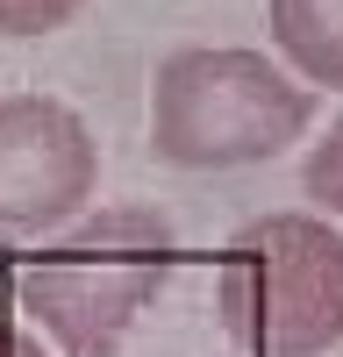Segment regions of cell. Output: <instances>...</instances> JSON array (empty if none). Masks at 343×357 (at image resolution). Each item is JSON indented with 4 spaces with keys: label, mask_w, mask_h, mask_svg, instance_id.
Segmentation results:
<instances>
[{
    "label": "cell",
    "mask_w": 343,
    "mask_h": 357,
    "mask_svg": "<svg viewBox=\"0 0 343 357\" xmlns=\"http://www.w3.org/2000/svg\"><path fill=\"white\" fill-rule=\"evenodd\" d=\"M172 257H179V243H172L165 215H151V207H100L72 236L22 257L15 293L65 357H114L129 321L172 279Z\"/></svg>",
    "instance_id": "obj_1"
},
{
    "label": "cell",
    "mask_w": 343,
    "mask_h": 357,
    "mask_svg": "<svg viewBox=\"0 0 343 357\" xmlns=\"http://www.w3.org/2000/svg\"><path fill=\"white\" fill-rule=\"evenodd\" d=\"M314 122V93L236 43L172 50L151 79V151L179 172L265 165Z\"/></svg>",
    "instance_id": "obj_2"
},
{
    "label": "cell",
    "mask_w": 343,
    "mask_h": 357,
    "mask_svg": "<svg viewBox=\"0 0 343 357\" xmlns=\"http://www.w3.org/2000/svg\"><path fill=\"white\" fill-rule=\"evenodd\" d=\"M222 329L250 357H322L343 343V236L322 215H257L222 250Z\"/></svg>",
    "instance_id": "obj_3"
},
{
    "label": "cell",
    "mask_w": 343,
    "mask_h": 357,
    "mask_svg": "<svg viewBox=\"0 0 343 357\" xmlns=\"http://www.w3.org/2000/svg\"><path fill=\"white\" fill-rule=\"evenodd\" d=\"M100 186L93 129L50 93L0 100V236L65 229Z\"/></svg>",
    "instance_id": "obj_4"
},
{
    "label": "cell",
    "mask_w": 343,
    "mask_h": 357,
    "mask_svg": "<svg viewBox=\"0 0 343 357\" xmlns=\"http://www.w3.org/2000/svg\"><path fill=\"white\" fill-rule=\"evenodd\" d=\"M265 22L286 65L343 93V0H265Z\"/></svg>",
    "instance_id": "obj_5"
},
{
    "label": "cell",
    "mask_w": 343,
    "mask_h": 357,
    "mask_svg": "<svg viewBox=\"0 0 343 357\" xmlns=\"http://www.w3.org/2000/svg\"><path fill=\"white\" fill-rule=\"evenodd\" d=\"M300 186H307V200L314 207H329V215H343V122L307 151V165H300Z\"/></svg>",
    "instance_id": "obj_6"
},
{
    "label": "cell",
    "mask_w": 343,
    "mask_h": 357,
    "mask_svg": "<svg viewBox=\"0 0 343 357\" xmlns=\"http://www.w3.org/2000/svg\"><path fill=\"white\" fill-rule=\"evenodd\" d=\"M86 0H0V36H50L65 29Z\"/></svg>",
    "instance_id": "obj_7"
},
{
    "label": "cell",
    "mask_w": 343,
    "mask_h": 357,
    "mask_svg": "<svg viewBox=\"0 0 343 357\" xmlns=\"http://www.w3.org/2000/svg\"><path fill=\"white\" fill-rule=\"evenodd\" d=\"M0 357H43V343H36V336H22V329H8V321H0Z\"/></svg>",
    "instance_id": "obj_8"
}]
</instances>
